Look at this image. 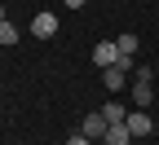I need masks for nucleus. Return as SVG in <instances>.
<instances>
[{
  "label": "nucleus",
  "mask_w": 159,
  "mask_h": 145,
  "mask_svg": "<svg viewBox=\"0 0 159 145\" xmlns=\"http://www.w3.org/2000/svg\"><path fill=\"white\" fill-rule=\"evenodd\" d=\"M128 70H133V57H119L115 66H106V70H102V84H106L111 92H119V88L128 84Z\"/></svg>",
  "instance_id": "obj_1"
},
{
  "label": "nucleus",
  "mask_w": 159,
  "mask_h": 145,
  "mask_svg": "<svg viewBox=\"0 0 159 145\" xmlns=\"http://www.w3.org/2000/svg\"><path fill=\"white\" fill-rule=\"evenodd\" d=\"M80 132H84L89 141H106L111 123H106V114H102V110H93V114H84V119H80Z\"/></svg>",
  "instance_id": "obj_2"
},
{
  "label": "nucleus",
  "mask_w": 159,
  "mask_h": 145,
  "mask_svg": "<svg viewBox=\"0 0 159 145\" xmlns=\"http://www.w3.org/2000/svg\"><path fill=\"white\" fill-rule=\"evenodd\" d=\"M124 128H128L133 136H150V132H155V119H150L146 110H128V119H124Z\"/></svg>",
  "instance_id": "obj_3"
},
{
  "label": "nucleus",
  "mask_w": 159,
  "mask_h": 145,
  "mask_svg": "<svg viewBox=\"0 0 159 145\" xmlns=\"http://www.w3.org/2000/svg\"><path fill=\"white\" fill-rule=\"evenodd\" d=\"M93 62H97V66H115V62H119V49H115V40H97V49H93Z\"/></svg>",
  "instance_id": "obj_4"
},
{
  "label": "nucleus",
  "mask_w": 159,
  "mask_h": 145,
  "mask_svg": "<svg viewBox=\"0 0 159 145\" xmlns=\"http://www.w3.org/2000/svg\"><path fill=\"white\" fill-rule=\"evenodd\" d=\"M31 35H35V40L57 35V18H53V13H35V18H31Z\"/></svg>",
  "instance_id": "obj_5"
},
{
  "label": "nucleus",
  "mask_w": 159,
  "mask_h": 145,
  "mask_svg": "<svg viewBox=\"0 0 159 145\" xmlns=\"http://www.w3.org/2000/svg\"><path fill=\"white\" fill-rule=\"evenodd\" d=\"M150 101H155V84H150V79H133V106L146 110Z\"/></svg>",
  "instance_id": "obj_6"
},
{
  "label": "nucleus",
  "mask_w": 159,
  "mask_h": 145,
  "mask_svg": "<svg viewBox=\"0 0 159 145\" xmlns=\"http://www.w3.org/2000/svg\"><path fill=\"white\" fill-rule=\"evenodd\" d=\"M128 141H133V132L124 128V123H115V128L106 132V141H102V145H128Z\"/></svg>",
  "instance_id": "obj_7"
},
{
  "label": "nucleus",
  "mask_w": 159,
  "mask_h": 145,
  "mask_svg": "<svg viewBox=\"0 0 159 145\" xmlns=\"http://www.w3.org/2000/svg\"><path fill=\"white\" fill-rule=\"evenodd\" d=\"M102 114H106V123H111V128H115V123H124V119H128V110L119 106V101H111V106H102Z\"/></svg>",
  "instance_id": "obj_8"
},
{
  "label": "nucleus",
  "mask_w": 159,
  "mask_h": 145,
  "mask_svg": "<svg viewBox=\"0 0 159 145\" xmlns=\"http://www.w3.org/2000/svg\"><path fill=\"white\" fill-rule=\"evenodd\" d=\"M115 49H119V57H133L137 53V35H115Z\"/></svg>",
  "instance_id": "obj_9"
},
{
  "label": "nucleus",
  "mask_w": 159,
  "mask_h": 145,
  "mask_svg": "<svg viewBox=\"0 0 159 145\" xmlns=\"http://www.w3.org/2000/svg\"><path fill=\"white\" fill-rule=\"evenodd\" d=\"M0 44H18V27L13 22H0Z\"/></svg>",
  "instance_id": "obj_10"
},
{
  "label": "nucleus",
  "mask_w": 159,
  "mask_h": 145,
  "mask_svg": "<svg viewBox=\"0 0 159 145\" xmlns=\"http://www.w3.org/2000/svg\"><path fill=\"white\" fill-rule=\"evenodd\" d=\"M66 145H93V141H89L84 132H75V136H66Z\"/></svg>",
  "instance_id": "obj_11"
},
{
  "label": "nucleus",
  "mask_w": 159,
  "mask_h": 145,
  "mask_svg": "<svg viewBox=\"0 0 159 145\" xmlns=\"http://www.w3.org/2000/svg\"><path fill=\"white\" fill-rule=\"evenodd\" d=\"M62 5H66V9H80V5H84V0H62Z\"/></svg>",
  "instance_id": "obj_12"
},
{
  "label": "nucleus",
  "mask_w": 159,
  "mask_h": 145,
  "mask_svg": "<svg viewBox=\"0 0 159 145\" xmlns=\"http://www.w3.org/2000/svg\"><path fill=\"white\" fill-rule=\"evenodd\" d=\"M0 22H9V18H5V5H0Z\"/></svg>",
  "instance_id": "obj_13"
}]
</instances>
